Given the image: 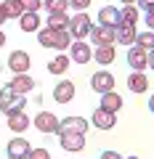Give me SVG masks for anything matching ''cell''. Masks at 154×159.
I'll list each match as a JSON object with an SVG mask.
<instances>
[{
    "mask_svg": "<svg viewBox=\"0 0 154 159\" xmlns=\"http://www.w3.org/2000/svg\"><path fill=\"white\" fill-rule=\"evenodd\" d=\"M37 43H40L43 48H56V51H67L69 45H72V34H69V29H43L40 34H37Z\"/></svg>",
    "mask_w": 154,
    "mask_h": 159,
    "instance_id": "obj_1",
    "label": "cell"
},
{
    "mask_svg": "<svg viewBox=\"0 0 154 159\" xmlns=\"http://www.w3.org/2000/svg\"><path fill=\"white\" fill-rule=\"evenodd\" d=\"M0 93H3V109H0V111L6 114V117H8V114H16V111H24V106H27V98H24L21 93H13L8 85L3 88Z\"/></svg>",
    "mask_w": 154,
    "mask_h": 159,
    "instance_id": "obj_2",
    "label": "cell"
},
{
    "mask_svg": "<svg viewBox=\"0 0 154 159\" xmlns=\"http://www.w3.org/2000/svg\"><path fill=\"white\" fill-rule=\"evenodd\" d=\"M91 16H88L85 11H80L77 16H69V34L77 40H85L88 34H91Z\"/></svg>",
    "mask_w": 154,
    "mask_h": 159,
    "instance_id": "obj_3",
    "label": "cell"
},
{
    "mask_svg": "<svg viewBox=\"0 0 154 159\" xmlns=\"http://www.w3.org/2000/svg\"><path fill=\"white\" fill-rule=\"evenodd\" d=\"M58 143H61V148H67V151H82V148H85V135L61 127V130H58Z\"/></svg>",
    "mask_w": 154,
    "mask_h": 159,
    "instance_id": "obj_4",
    "label": "cell"
},
{
    "mask_svg": "<svg viewBox=\"0 0 154 159\" xmlns=\"http://www.w3.org/2000/svg\"><path fill=\"white\" fill-rule=\"evenodd\" d=\"M35 122V127L43 133V135H51V133H58V127H61V119L56 117V114H51V111H40L37 117L32 119Z\"/></svg>",
    "mask_w": 154,
    "mask_h": 159,
    "instance_id": "obj_5",
    "label": "cell"
},
{
    "mask_svg": "<svg viewBox=\"0 0 154 159\" xmlns=\"http://www.w3.org/2000/svg\"><path fill=\"white\" fill-rule=\"evenodd\" d=\"M88 37L96 43V48H104V45H114L117 34H114L112 27H104V24H98V27H91V34H88Z\"/></svg>",
    "mask_w": 154,
    "mask_h": 159,
    "instance_id": "obj_6",
    "label": "cell"
},
{
    "mask_svg": "<svg viewBox=\"0 0 154 159\" xmlns=\"http://www.w3.org/2000/svg\"><path fill=\"white\" fill-rule=\"evenodd\" d=\"M69 58L77 61V64H88V61H93V51H91V45H88L85 40H74L72 45H69Z\"/></svg>",
    "mask_w": 154,
    "mask_h": 159,
    "instance_id": "obj_7",
    "label": "cell"
},
{
    "mask_svg": "<svg viewBox=\"0 0 154 159\" xmlns=\"http://www.w3.org/2000/svg\"><path fill=\"white\" fill-rule=\"evenodd\" d=\"M128 64L133 66V72H143L149 66V51H143L138 45H130L128 48Z\"/></svg>",
    "mask_w": 154,
    "mask_h": 159,
    "instance_id": "obj_8",
    "label": "cell"
},
{
    "mask_svg": "<svg viewBox=\"0 0 154 159\" xmlns=\"http://www.w3.org/2000/svg\"><path fill=\"white\" fill-rule=\"evenodd\" d=\"M29 64H32V58H29L27 51H13L11 56H8V66H11L16 74H27L29 72Z\"/></svg>",
    "mask_w": 154,
    "mask_h": 159,
    "instance_id": "obj_9",
    "label": "cell"
},
{
    "mask_svg": "<svg viewBox=\"0 0 154 159\" xmlns=\"http://www.w3.org/2000/svg\"><path fill=\"white\" fill-rule=\"evenodd\" d=\"M74 98V82L72 80H61V82H56V88H53V101L56 103H69Z\"/></svg>",
    "mask_w": 154,
    "mask_h": 159,
    "instance_id": "obj_10",
    "label": "cell"
},
{
    "mask_svg": "<svg viewBox=\"0 0 154 159\" xmlns=\"http://www.w3.org/2000/svg\"><path fill=\"white\" fill-rule=\"evenodd\" d=\"M91 88L96 93H109V90H114V77L109 72H96L91 77Z\"/></svg>",
    "mask_w": 154,
    "mask_h": 159,
    "instance_id": "obj_11",
    "label": "cell"
},
{
    "mask_svg": "<svg viewBox=\"0 0 154 159\" xmlns=\"http://www.w3.org/2000/svg\"><path fill=\"white\" fill-rule=\"evenodd\" d=\"M114 34H117V43L122 45H136V24H128V21H120V27H114Z\"/></svg>",
    "mask_w": 154,
    "mask_h": 159,
    "instance_id": "obj_12",
    "label": "cell"
},
{
    "mask_svg": "<svg viewBox=\"0 0 154 159\" xmlns=\"http://www.w3.org/2000/svg\"><path fill=\"white\" fill-rule=\"evenodd\" d=\"M91 122L98 127V130H112L117 119H114V114H112V111H106V109H101V106H98L96 111L91 114Z\"/></svg>",
    "mask_w": 154,
    "mask_h": 159,
    "instance_id": "obj_13",
    "label": "cell"
},
{
    "mask_svg": "<svg viewBox=\"0 0 154 159\" xmlns=\"http://www.w3.org/2000/svg\"><path fill=\"white\" fill-rule=\"evenodd\" d=\"M98 21L104 24V27H120V8H114V6H104L101 11H98Z\"/></svg>",
    "mask_w": 154,
    "mask_h": 159,
    "instance_id": "obj_14",
    "label": "cell"
},
{
    "mask_svg": "<svg viewBox=\"0 0 154 159\" xmlns=\"http://www.w3.org/2000/svg\"><path fill=\"white\" fill-rule=\"evenodd\" d=\"M8 157H16V159H27V154L32 151V146H29V141H24V138H13V141H8Z\"/></svg>",
    "mask_w": 154,
    "mask_h": 159,
    "instance_id": "obj_15",
    "label": "cell"
},
{
    "mask_svg": "<svg viewBox=\"0 0 154 159\" xmlns=\"http://www.w3.org/2000/svg\"><path fill=\"white\" fill-rule=\"evenodd\" d=\"M8 88H11L13 93H21V96H24V93H29L35 88V80L29 77V74H16V77L8 82Z\"/></svg>",
    "mask_w": 154,
    "mask_h": 159,
    "instance_id": "obj_16",
    "label": "cell"
},
{
    "mask_svg": "<svg viewBox=\"0 0 154 159\" xmlns=\"http://www.w3.org/2000/svg\"><path fill=\"white\" fill-rule=\"evenodd\" d=\"M32 125V119L27 117L24 111H16V114H8V127H11L13 133H24L27 127Z\"/></svg>",
    "mask_w": 154,
    "mask_h": 159,
    "instance_id": "obj_17",
    "label": "cell"
},
{
    "mask_svg": "<svg viewBox=\"0 0 154 159\" xmlns=\"http://www.w3.org/2000/svg\"><path fill=\"white\" fill-rule=\"evenodd\" d=\"M149 88V77L143 72H133L130 77H128V90L130 93H143Z\"/></svg>",
    "mask_w": 154,
    "mask_h": 159,
    "instance_id": "obj_18",
    "label": "cell"
},
{
    "mask_svg": "<svg viewBox=\"0 0 154 159\" xmlns=\"http://www.w3.org/2000/svg\"><path fill=\"white\" fill-rule=\"evenodd\" d=\"M101 109H106V111L117 114V111L122 109V98L117 96L114 90H109V93H101Z\"/></svg>",
    "mask_w": 154,
    "mask_h": 159,
    "instance_id": "obj_19",
    "label": "cell"
},
{
    "mask_svg": "<svg viewBox=\"0 0 154 159\" xmlns=\"http://www.w3.org/2000/svg\"><path fill=\"white\" fill-rule=\"evenodd\" d=\"M61 127H64V130H74V133H82V135H85L91 125L85 122V117H67L61 122ZM61 127H58V130H61Z\"/></svg>",
    "mask_w": 154,
    "mask_h": 159,
    "instance_id": "obj_20",
    "label": "cell"
},
{
    "mask_svg": "<svg viewBox=\"0 0 154 159\" xmlns=\"http://www.w3.org/2000/svg\"><path fill=\"white\" fill-rule=\"evenodd\" d=\"M69 61H72L69 56L58 53L56 58H51V61H48V72H51V74H64V72L69 69Z\"/></svg>",
    "mask_w": 154,
    "mask_h": 159,
    "instance_id": "obj_21",
    "label": "cell"
},
{
    "mask_svg": "<svg viewBox=\"0 0 154 159\" xmlns=\"http://www.w3.org/2000/svg\"><path fill=\"white\" fill-rule=\"evenodd\" d=\"M19 27H21V32H37L40 29V16L37 13H21Z\"/></svg>",
    "mask_w": 154,
    "mask_h": 159,
    "instance_id": "obj_22",
    "label": "cell"
},
{
    "mask_svg": "<svg viewBox=\"0 0 154 159\" xmlns=\"http://www.w3.org/2000/svg\"><path fill=\"white\" fill-rule=\"evenodd\" d=\"M0 8H3V13H6V19H21V13H24L19 0H3Z\"/></svg>",
    "mask_w": 154,
    "mask_h": 159,
    "instance_id": "obj_23",
    "label": "cell"
},
{
    "mask_svg": "<svg viewBox=\"0 0 154 159\" xmlns=\"http://www.w3.org/2000/svg\"><path fill=\"white\" fill-rule=\"evenodd\" d=\"M114 48L112 45H104V48H96V53H93V61H98V64H104V66H106V64H112L114 61Z\"/></svg>",
    "mask_w": 154,
    "mask_h": 159,
    "instance_id": "obj_24",
    "label": "cell"
},
{
    "mask_svg": "<svg viewBox=\"0 0 154 159\" xmlns=\"http://www.w3.org/2000/svg\"><path fill=\"white\" fill-rule=\"evenodd\" d=\"M48 29H69V16L67 13H51L48 16Z\"/></svg>",
    "mask_w": 154,
    "mask_h": 159,
    "instance_id": "obj_25",
    "label": "cell"
},
{
    "mask_svg": "<svg viewBox=\"0 0 154 159\" xmlns=\"http://www.w3.org/2000/svg\"><path fill=\"white\" fill-rule=\"evenodd\" d=\"M120 19L128 24H136L138 19H141V13H138V6H122L120 8Z\"/></svg>",
    "mask_w": 154,
    "mask_h": 159,
    "instance_id": "obj_26",
    "label": "cell"
},
{
    "mask_svg": "<svg viewBox=\"0 0 154 159\" xmlns=\"http://www.w3.org/2000/svg\"><path fill=\"white\" fill-rule=\"evenodd\" d=\"M136 45L143 48V51H152V48H154V32H152V29H146V32L136 34Z\"/></svg>",
    "mask_w": 154,
    "mask_h": 159,
    "instance_id": "obj_27",
    "label": "cell"
},
{
    "mask_svg": "<svg viewBox=\"0 0 154 159\" xmlns=\"http://www.w3.org/2000/svg\"><path fill=\"white\" fill-rule=\"evenodd\" d=\"M43 6L48 8V13H67L69 0H43Z\"/></svg>",
    "mask_w": 154,
    "mask_h": 159,
    "instance_id": "obj_28",
    "label": "cell"
},
{
    "mask_svg": "<svg viewBox=\"0 0 154 159\" xmlns=\"http://www.w3.org/2000/svg\"><path fill=\"white\" fill-rule=\"evenodd\" d=\"M24 13H37V8L43 6V0H19Z\"/></svg>",
    "mask_w": 154,
    "mask_h": 159,
    "instance_id": "obj_29",
    "label": "cell"
},
{
    "mask_svg": "<svg viewBox=\"0 0 154 159\" xmlns=\"http://www.w3.org/2000/svg\"><path fill=\"white\" fill-rule=\"evenodd\" d=\"M27 159H51V151L48 148H32L27 154Z\"/></svg>",
    "mask_w": 154,
    "mask_h": 159,
    "instance_id": "obj_30",
    "label": "cell"
},
{
    "mask_svg": "<svg viewBox=\"0 0 154 159\" xmlns=\"http://www.w3.org/2000/svg\"><path fill=\"white\" fill-rule=\"evenodd\" d=\"M69 6H72V8H77V13H80V11H88L91 0H69Z\"/></svg>",
    "mask_w": 154,
    "mask_h": 159,
    "instance_id": "obj_31",
    "label": "cell"
},
{
    "mask_svg": "<svg viewBox=\"0 0 154 159\" xmlns=\"http://www.w3.org/2000/svg\"><path fill=\"white\" fill-rule=\"evenodd\" d=\"M143 19H146V29H152V32H154V8H149V11L143 13Z\"/></svg>",
    "mask_w": 154,
    "mask_h": 159,
    "instance_id": "obj_32",
    "label": "cell"
},
{
    "mask_svg": "<svg viewBox=\"0 0 154 159\" xmlns=\"http://www.w3.org/2000/svg\"><path fill=\"white\" fill-rule=\"evenodd\" d=\"M136 6H141L143 11H149V8H154V0H138Z\"/></svg>",
    "mask_w": 154,
    "mask_h": 159,
    "instance_id": "obj_33",
    "label": "cell"
},
{
    "mask_svg": "<svg viewBox=\"0 0 154 159\" xmlns=\"http://www.w3.org/2000/svg\"><path fill=\"white\" fill-rule=\"evenodd\" d=\"M101 159H122V157H120L117 151H104V154H101Z\"/></svg>",
    "mask_w": 154,
    "mask_h": 159,
    "instance_id": "obj_34",
    "label": "cell"
},
{
    "mask_svg": "<svg viewBox=\"0 0 154 159\" xmlns=\"http://www.w3.org/2000/svg\"><path fill=\"white\" fill-rule=\"evenodd\" d=\"M149 69H152V72H154V48H152V51H149Z\"/></svg>",
    "mask_w": 154,
    "mask_h": 159,
    "instance_id": "obj_35",
    "label": "cell"
},
{
    "mask_svg": "<svg viewBox=\"0 0 154 159\" xmlns=\"http://www.w3.org/2000/svg\"><path fill=\"white\" fill-rule=\"evenodd\" d=\"M149 111L154 114V93H152V98H149Z\"/></svg>",
    "mask_w": 154,
    "mask_h": 159,
    "instance_id": "obj_36",
    "label": "cell"
},
{
    "mask_svg": "<svg viewBox=\"0 0 154 159\" xmlns=\"http://www.w3.org/2000/svg\"><path fill=\"white\" fill-rule=\"evenodd\" d=\"M6 45V32H3V29H0V48Z\"/></svg>",
    "mask_w": 154,
    "mask_h": 159,
    "instance_id": "obj_37",
    "label": "cell"
},
{
    "mask_svg": "<svg viewBox=\"0 0 154 159\" xmlns=\"http://www.w3.org/2000/svg\"><path fill=\"white\" fill-rule=\"evenodd\" d=\"M3 21H8V19H6V13H3V8H0V24Z\"/></svg>",
    "mask_w": 154,
    "mask_h": 159,
    "instance_id": "obj_38",
    "label": "cell"
},
{
    "mask_svg": "<svg viewBox=\"0 0 154 159\" xmlns=\"http://www.w3.org/2000/svg\"><path fill=\"white\" fill-rule=\"evenodd\" d=\"M122 3H125V6H136L138 0H122Z\"/></svg>",
    "mask_w": 154,
    "mask_h": 159,
    "instance_id": "obj_39",
    "label": "cell"
},
{
    "mask_svg": "<svg viewBox=\"0 0 154 159\" xmlns=\"http://www.w3.org/2000/svg\"><path fill=\"white\" fill-rule=\"evenodd\" d=\"M0 109H3V93H0Z\"/></svg>",
    "mask_w": 154,
    "mask_h": 159,
    "instance_id": "obj_40",
    "label": "cell"
},
{
    "mask_svg": "<svg viewBox=\"0 0 154 159\" xmlns=\"http://www.w3.org/2000/svg\"><path fill=\"white\" fill-rule=\"evenodd\" d=\"M128 159H141V157H128Z\"/></svg>",
    "mask_w": 154,
    "mask_h": 159,
    "instance_id": "obj_41",
    "label": "cell"
},
{
    "mask_svg": "<svg viewBox=\"0 0 154 159\" xmlns=\"http://www.w3.org/2000/svg\"><path fill=\"white\" fill-rule=\"evenodd\" d=\"M8 159H16V157H8Z\"/></svg>",
    "mask_w": 154,
    "mask_h": 159,
    "instance_id": "obj_42",
    "label": "cell"
}]
</instances>
